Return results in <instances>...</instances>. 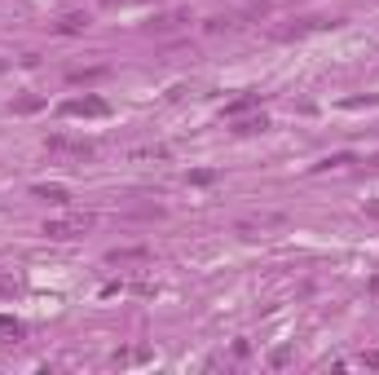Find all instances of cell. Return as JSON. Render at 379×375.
<instances>
[{
  "label": "cell",
  "instance_id": "cell-1",
  "mask_svg": "<svg viewBox=\"0 0 379 375\" xmlns=\"http://www.w3.org/2000/svg\"><path fill=\"white\" fill-rule=\"evenodd\" d=\"M93 230V217L89 212H75V217H58V221H44V239L53 243H71V239H84Z\"/></svg>",
  "mask_w": 379,
  "mask_h": 375
},
{
  "label": "cell",
  "instance_id": "cell-2",
  "mask_svg": "<svg viewBox=\"0 0 379 375\" xmlns=\"http://www.w3.org/2000/svg\"><path fill=\"white\" fill-rule=\"evenodd\" d=\"M62 115H84V120H102L110 115V106L102 97H71V102H62Z\"/></svg>",
  "mask_w": 379,
  "mask_h": 375
},
{
  "label": "cell",
  "instance_id": "cell-3",
  "mask_svg": "<svg viewBox=\"0 0 379 375\" xmlns=\"http://www.w3.org/2000/svg\"><path fill=\"white\" fill-rule=\"evenodd\" d=\"M53 155H67V159H93V141H71V137H49L44 141Z\"/></svg>",
  "mask_w": 379,
  "mask_h": 375
},
{
  "label": "cell",
  "instance_id": "cell-4",
  "mask_svg": "<svg viewBox=\"0 0 379 375\" xmlns=\"http://www.w3.org/2000/svg\"><path fill=\"white\" fill-rule=\"evenodd\" d=\"M269 225H283V217L269 212V217H260V221H238V234H243V239H256L260 230H269Z\"/></svg>",
  "mask_w": 379,
  "mask_h": 375
},
{
  "label": "cell",
  "instance_id": "cell-5",
  "mask_svg": "<svg viewBox=\"0 0 379 375\" xmlns=\"http://www.w3.org/2000/svg\"><path fill=\"white\" fill-rule=\"evenodd\" d=\"M181 23H190V9H172V13H159L150 23V31H176Z\"/></svg>",
  "mask_w": 379,
  "mask_h": 375
},
{
  "label": "cell",
  "instance_id": "cell-6",
  "mask_svg": "<svg viewBox=\"0 0 379 375\" xmlns=\"http://www.w3.org/2000/svg\"><path fill=\"white\" fill-rule=\"evenodd\" d=\"M252 106H260V97H256V93H243L238 102H229V106H225V120H238L243 110H252Z\"/></svg>",
  "mask_w": 379,
  "mask_h": 375
},
{
  "label": "cell",
  "instance_id": "cell-7",
  "mask_svg": "<svg viewBox=\"0 0 379 375\" xmlns=\"http://www.w3.org/2000/svg\"><path fill=\"white\" fill-rule=\"evenodd\" d=\"M31 194H36V199H44V203H58V208H62V203H67V199H71V194H67V190H62V186H36V190H31Z\"/></svg>",
  "mask_w": 379,
  "mask_h": 375
},
{
  "label": "cell",
  "instance_id": "cell-8",
  "mask_svg": "<svg viewBox=\"0 0 379 375\" xmlns=\"http://www.w3.org/2000/svg\"><path fill=\"white\" fill-rule=\"evenodd\" d=\"M84 27H89V18H84V13H67V18L58 23V31H62V36H79Z\"/></svg>",
  "mask_w": 379,
  "mask_h": 375
},
{
  "label": "cell",
  "instance_id": "cell-9",
  "mask_svg": "<svg viewBox=\"0 0 379 375\" xmlns=\"http://www.w3.org/2000/svg\"><path fill=\"white\" fill-rule=\"evenodd\" d=\"M265 128H269V120H265V115H256V120H238L234 133H265Z\"/></svg>",
  "mask_w": 379,
  "mask_h": 375
},
{
  "label": "cell",
  "instance_id": "cell-10",
  "mask_svg": "<svg viewBox=\"0 0 379 375\" xmlns=\"http://www.w3.org/2000/svg\"><path fill=\"white\" fill-rule=\"evenodd\" d=\"M106 67H93V71H71V84H93V80H102Z\"/></svg>",
  "mask_w": 379,
  "mask_h": 375
},
{
  "label": "cell",
  "instance_id": "cell-11",
  "mask_svg": "<svg viewBox=\"0 0 379 375\" xmlns=\"http://www.w3.org/2000/svg\"><path fill=\"white\" fill-rule=\"evenodd\" d=\"M344 164H353V155L344 151V155H326L322 164H318V172H326V168H344Z\"/></svg>",
  "mask_w": 379,
  "mask_h": 375
},
{
  "label": "cell",
  "instance_id": "cell-12",
  "mask_svg": "<svg viewBox=\"0 0 379 375\" xmlns=\"http://www.w3.org/2000/svg\"><path fill=\"white\" fill-rule=\"evenodd\" d=\"M110 260L120 265V260H146V252L141 248H124V252H110Z\"/></svg>",
  "mask_w": 379,
  "mask_h": 375
},
{
  "label": "cell",
  "instance_id": "cell-13",
  "mask_svg": "<svg viewBox=\"0 0 379 375\" xmlns=\"http://www.w3.org/2000/svg\"><path fill=\"white\" fill-rule=\"evenodd\" d=\"M287 362H291V349H287V345L269 353V367H287Z\"/></svg>",
  "mask_w": 379,
  "mask_h": 375
},
{
  "label": "cell",
  "instance_id": "cell-14",
  "mask_svg": "<svg viewBox=\"0 0 379 375\" xmlns=\"http://www.w3.org/2000/svg\"><path fill=\"white\" fill-rule=\"evenodd\" d=\"M190 182H194V186H212V182H217V172H207V168H203V172H190Z\"/></svg>",
  "mask_w": 379,
  "mask_h": 375
},
{
  "label": "cell",
  "instance_id": "cell-15",
  "mask_svg": "<svg viewBox=\"0 0 379 375\" xmlns=\"http://www.w3.org/2000/svg\"><path fill=\"white\" fill-rule=\"evenodd\" d=\"M0 331H13V336H23V322H13V318H0Z\"/></svg>",
  "mask_w": 379,
  "mask_h": 375
}]
</instances>
